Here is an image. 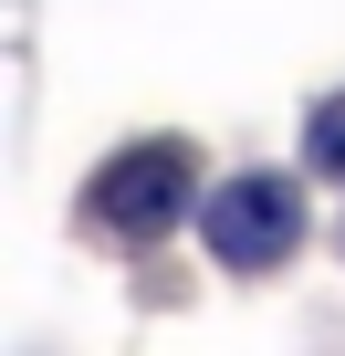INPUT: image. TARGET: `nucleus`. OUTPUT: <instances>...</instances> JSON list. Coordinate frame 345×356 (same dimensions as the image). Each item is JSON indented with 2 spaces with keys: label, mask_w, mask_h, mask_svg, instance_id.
<instances>
[{
  "label": "nucleus",
  "mask_w": 345,
  "mask_h": 356,
  "mask_svg": "<svg viewBox=\"0 0 345 356\" xmlns=\"http://www.w3.org/2000/svg\"><path fill=\"white\" fill-rule=\"evenodd\" d=\"M199 231H210V252L230 273H272L303 241V189L283 168H241V178H220V189L199 200Z\"/></svg>",
  "instance_id": "f03ea898"
},
{
  "label": "nucleus",
  "mask_w": 345,
  "mask_h": 356,
  "mask_svg": "<svg viewBox=\"0 0 345 356\" xmlns=\"http://www.w3.org/2000/svg\"><path fill=\"white\" fill-rule=\"evenodd\" d=\"M84 210H94L105 231H126V241H157V231H178V220L199 210V157H189L178 136H136V147H115V157L94 168Z\"/></svg>",
  "instance_id": "f257e3e1"
},
{
  "label": "nucleus",
  "mask_w": 345,
  "mask_h": 356,
  "mask_svg": "<svg viewBox=\"0 0 345 356\" xmlns=\"http://www.w3.org/2000/svg\"><path fill=\"white\" fill-rule=\"evenodd\" d=\"M303 157L345 178V95H324V105H314V126H303Z\"/></svg>",
  "instance_id": "7ed1b4c3"
}]
</instances>
